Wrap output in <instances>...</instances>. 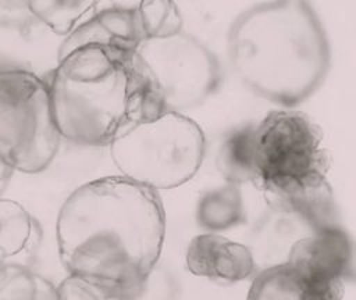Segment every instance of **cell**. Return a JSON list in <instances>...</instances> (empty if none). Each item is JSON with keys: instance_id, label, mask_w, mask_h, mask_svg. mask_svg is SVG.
<instances>
[{"instance_id": "obj_1", "label": "cell", "mask_w": 356, "mask_h": 300, "mask_svg": "<svg viewBox=\"0 0 356 300\" xmlns=\"http://www.w3.org/2000/svg\"><path fill=\"white\" fill-rule=\"evenodd\" d=\"M56 233L68 274L124 292L157 264L165 236L164 207L147 186L124 176L99 178L64 200Z\"/></svg>"}, {"instance_id": "obj_2", "label": "cell", "mask_w": 356, "mask_h": 300, "mask_svg": "<svg viewBox=\"0 0 356 300\" xmlns=\"http://www.w3.org/2000/svg\"><path fill=\"white\" fill-rule=\"evenodd\" d=\"M229 64L254 94L282 107L307 100L331 65L325 28L307 1H263L243 10L227 36Z\"/></svg>"}, {"instance_id": "obj_3", "label": "cell", "mask_w": 356, "mask_h": 300, "mask_svg": "<svg viewBox=\"0 0 356 300\" xmlns=\"http://www.w3.org/2000/svg\"><path fill=\"white\" fill-rule=\"evenodd\" d=\"M47 83L60 136L76 144L108 146L164 112L156 82L136 50L78 47L58 58Z\"/></svg>"}, {"instance_id": "obj_4", "label": "cell", "mask_w": 356, "mask_h": 300, "mask_svg": "<svg viewBox=\"0 0 356 300\" xmlns=\"http://www.w3.org/2000/svg\"><path fill=\"white\" fill-rule=\"evenodd\" d=\"M256 182L309 232L338 226L334 193L327 182L321 132L299 111L267 114L253 131Z\"/></svg>"}, {"instance_id": "obj_5", "label": "cell", "mask_w": 356, "mask_h": 300, "mask_svg": "<svg viewBox=\"0 0 356 300\" xmlns=\"http://www.w3.org/2000/svg\"><path fill=\"white\" fill-rule=\"evenodd\" d=\"M121 176L153 190L178 188L199 171L206 139L188 115L164 111L120 135L108 144Z\"/></svg>"}, {"instance_id": "obj_6", "label": "cell", "mask_w": 356, "mask_h": 300, "mask_svg": "<svg viewBox=\"0 0 356 300\" xmlns=\"http://www.w3.org/2000/svg\"><path fill=\"white\" fill-rule=\"evenodd\" d=\"M60 140L49 83L28 69H0V160L13 171L40 172Z\"/></svg>"}, {"instance_id": "obj_7", "label": "cell", "mask_w": 356, "mask_h": 300, "mask_svg": "<svg viewBox=\"0 0 356 300\" xmlns=\"http://www.w3.org/2000/svg\"><path fill=\"white\" fill-rule=\"evenodd\" d=\"M136 54L156 82L164 111L197 107L221 85L217 56L195 35L147 39L139 43Z\"/></svg>"}, {"instance_id": "obj_8", "label": "cell", "mask_w": 356, "mask_h": 300, "mask_svg": "<svg viewBox=\"0 0 356 300\" xmlns=\"http://www.w3.org/2000/svg\"><path fill=\"white\" fill-rule=\"evenodd\" d=\"M284 261L309 278L346 282L353 278L352 239L341 225L309 232L289 246Z\"/></svg>"}, {"instance_id": "obj_9", "label": "cell", "mask_w": 356, "mask_h": 300, "mask_svg": "<svg viewBox=\"0 0 356 300\" xmlns=\"http://www.w3.org/2000/svg\"><path fill=\"white\" fill-rule=\"evenodd\" d=\"M188 269L220 283H235L254 275L256 260L252 250L216 233L195 236L186 249Z\"/></svg>"}, {"instance_id": "obj_10", "label": "cell", "mask_w": 356, "mask_h": 300, "mask_svg": "<svg viewBox=\"0 0 356 300\" xmlns=\"http://www.w3.org/2000/svg\"><path fill=\"white\" fill-rule=\"evenodd\" d=\"M345 282L313 279L285 261L253 275L246 300H342Z\"/></svg>"}, {"instance_id": "obj_11", "label": "cell", "mask_w": 356, "mask_h": 300, "mask_svg": "<svg viewBox=\"0 0 356 300\" xmlns=\"http://www.w3.org/2000/svg\"><path fill=\"white\" fill-rule=\"evenodd\" d=\"M140 42L135 4H111L96 10L89 19L64 39L58 50V58L82 46H106L135 51Z\"/></svg>"}, {"instance_id": "obj_12", "label": "cell", "mask_w": 356, "mask_h": 300, "mask_svg": "<svg viewBox=\"0 0 356 300\" xmlns=\"http://www.w3.org/2000/svg\"><path fill=\"white\" fill-rule=\"evenodd\" d=\"M40 226L19 203L0 196V262L21 264L40 240Z\"/></svg>"}, {"instance_id": "obj_13", "label": "cell", "mask_w": 356, "mask_h": 300, "mask_svg": "<svg viewBox=\"0 0 356 300\" xmlns=\"http://www.w3.org/2000/svg\"><path fill=\"white\" fill-rule=\"evenodd\" d=\"M253 131V124L234 129L218 146L216 167L228 183L256 182Z\"/></svg>"}, {"instance_id": "obj_14", "label": "cell", "mask_w": 356, "mask_h": 300, "mask_svg": "<svg viewBox=\"0 0 356 300\" xmlns=\"http://www.w3.org/2000/svg\"><path fill=\"white\" fill-rule=\"evenodd\" d=\"M245 221L243 197L236 185L214 188L204 192L196 204V222L199 226L217 232L236 226Z\"/></svg>"}, {"instance_id": "obj_15", "label": "cell", "mask_w": 356, "mask_h": 300, "mask_svg": "<svg viewBox=\"0 0 356 300\" xmlns=\"http://www.w3.org/2000/svg\"><path fill=\"white\" fill-rule=\"evenodd\" d=\"M96 1H28L33 18L60 36H70L97 10Z\"/></svg>"}, {"instance_id": "obj_16", "label": "cell", "mask_w": 356, "mask_h": 300, "mask_svg": "<svg viewBox=\"0 0 356 300\" xmlns=\"http://www.w3.org/2000/svg\"><path fill=\"white\" fill-rule=\"evenodd\" d=\"M135 17L140 40L167 38L182 32V17L172 1H139Z\"/></svg>"}, {"instance_id": "obj_17", "label": "cell", "mask_w": 356, "mask_h": 300, "mask_svg": "<svg viewBox=\"0 0 356 300\" xmlns=\"http://www.w3.org/2000/svg\"><path fill=\"white\" fill-rule=\"evenodd\" d=\"M44 281L25 265L0 262V300H38Z\"/></svg>"}, {"instance_id": "obj_18", "label": "cell", "mask_w": 356, "mask_h": 300, "mask_svg": "<svg viewBox=\"0 0 356 300\" xmlns=\"http://www.w3.org/2000/svg\"><path fill=\"white\" fill-rule=\"evenodd\" d=\"M121 293L124 300H177L179 285L170 269L156 264L143 278Z\"/></svg>"}, {"instance_id": "obj_19", "label": "cell", "mask_w": 356, "mask_h": 300, "mask_svg": "<svg viewBox=\"0 0 356 300\" xmlns=\"http://www.w3.org/2000/svg\"><path fill=\"white\" fill-rule=\"evenodd\" d=\"M57 300H124L121 290L96 279L71 275L57 286Z\"/></svg>"}, {"instance_id": "obj_20", "label": "cell", "mask_w": 356, "mask_h": 300, "mask_svg": "<svg viewBox=\"0 0 356 300\" xmlns=\"http://www.w3.org/2000/svg\"><path fill=\"white\" fill-rule=\"evenodd\" d=\"M36 21L28 8V1H0V25L24 29Z\"/></svg>"}, {"instance_id": "obj_21", "label": "cell", "mask_w": 356, "mask_h": 300, "mask_svg": "<svg viewBox=\"0 0 356 300\" xmlns=\"http://www.w3.org/2000/svg\"><path fill=\"white\" fill-rule=\"evenodd\" d=\"M38 300H57V288L49 279L44 281Z\"/></svg>"}, {"instance_id": "obj_22", "label": "cell", "mask_w": 356, "mask_h": 300, "mask_svg": "<svg viewBox=\"0 0 356 300\" xmlns=\"http://www.w3.org/2000/svg\"><path fill=\"white\" fill-rule=\"evenodd\" d=\"M11 174H13V169L8 168V167L0 160V196H1V192H3V189L6 188V185H7V182H8L10 176H11Z\"/></svg>"}]
</instances>
